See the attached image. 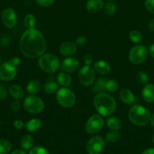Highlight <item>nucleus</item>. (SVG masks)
I'll return each mask as SVG.
<instances>
[{"label":"nucleus","mask_w":154,"mask_h":154,"mask_svg":"<svg viewBox=\"0 0 154 154\" xmlns=\"http://www.w3.org/2000/svg\"><path fill=\"white\" fill-rule=\"evenodd\" d=\"M20 49L23 55L31 59L41 57L46 50V41L40 31L27 29L21 35Z\"/></svg>","instance_id":"1"},{"label":"nucleus","mask_w":154,"mask_h":154,"mask_svg":"<svg viewBox=\"0 0 154 154\" xmlns=\"http://www.w3.org/2000/svg\"><path fill=\"white\" fill-rule=\"evenodd\" d=\"M93 103L96 111L103 117L111 115L116 109V102L115 99L107 93H98L94 97Z\"/></svg>","instance_id":"2"},{"label":"nucleus","mask_w":154,"mask_h":154,"mask_svg":"<svg viewBox=\"0 0 154 154\" xmlns=\"http://www.w3.org/2000/svg\"><path fill=\"white\" fill-rule=\"evenodd\" d=\"M128 118L134 126H144L150 121V111L142 105H135L128 111Z\"/></svg>","instance_id":"3"},{"label":"nucleus","mask_w":154,"mask_h":154,"mask_svg":"<svg viewBox=\"0 0 154 154\" xmlns=\"http://www.w3.org/2000/svg\"><path fill=\"white\" fill-rule=\"evenodd\" d=\"M39 68L46 73H54L60 66V61L57 57L52 54H42L38 61Z\"/></svg>","instance_id":"4"},{"label":"nucleus","mask_w":154,"mask_h":154,"mask_svg":"<svg viewBox=\"0 0 154 154\" xmlns=\"http://www.w3.org/2000/svg\"><path fill=\"white\" fill-rule=\"evenodd\" d=\"M56 99L59 105L65 108H72L75 103V96L69 89L63 87L57 90Z\"/></svg>","instance_id":"5"},{"label":"nucleus","mask_w":154,"mask_h":154,"mask_svg":"<svg viewBox=\"0 0 154 154\" xmlns=\"http://www.w3.org/2000/svg\"><path fill=\"white\" fill-rule=\"evenodd\" d=\"M24 109L32 114H39L43 111L45 104L42 99L35 95H30L25 98L24 102Z\"/></svg>","instance_id":"6"},{"label":"nucleus","mask_w":154,"mask_h":154,"mask_svg":"<svg viewBox=\"0 0 154 154\" xmlns=\"http://www.w3.org/2000/svg\"><path fill=\"white\" fill-rule=\"evenodd\" d=\"M147 55V49L144 45H136L130 50L128 60L133 64L138 65L146 60Z\"/></svg>","instance_id":"7"},{"label":"nucleus","mask_w":154,"mask_h":154,"mask_svg":"<svg viewBox=\"0 0 154 154\" xmlns=\"http://www.w3.org/2000/svg\"><path fill=\"white\" fill-rule=\"evenodd\" d=\"M104 126V121L101 116L98 114H94L87 120L85 129L88 134L94 135L100 132L103 129Z\"/></svg>","instance_id":"8"},{"label":"nucleus","mask_w":154,"mask_h":154,"mask_svg":"<svg viewBox=\"0 0 154 154\" xmlns=\"http://www.w3.org/2000/svg\"><path fill=\"white\" fill-rule=\"evenodd\" d=\"M79 81L85 86L91 85L95 82V71L93 67L85 65L81 68L78 74Z\"/></svg>","instance_id":"9"},{"label":"nucleus","mask_w":154,"mask_h":154,"mask_svg":"<svg viewBox=\"0 0 154 154\" xmlns=\"http://www.w3.org/2000/svg\"><path fill=\"white\" fill-rule=\"evenodd\" d=\"M105 147V141L101 136H95L88 141L86 150L88 154H100Z\"/></svg>","instance_id":"10"},{"label":"nucleus","mask_w":154,"mask_h":154,"mask_svg":"<svg viewBox=\"0 0 154 154\" xmlns=\"http://www.w3.org/2000/svg\"><path fill=\"white\" fill-rule=\"evenodd\" d=\"M3 25L8 29H12L16 26L18 22V14L16 11L11 8L4 9L1 16Z\"/></svg>","instance_id":"11"},{"label":"nucleus","mask_w":154,"mask_h":154,"mask_svg":"<svg viewBox=\"0 0 154 154\" xmlns=\"http://www.w3.org/2000/svg\"><path fill=\"white\" fill-rule=\"evenodd\" d=\"M17 75V67L8 62L0 65V78L3 81H12Z\"/></svg>","instance_id":"12"},{"label":"nucleus","mask_w":154,"mask_h":154,"mask_svg":"<svg viewBox=\"0 0 154 154\" xmlns=\"http://www.w3.org/2000/svg\"><path fill=\"white\" fill-rule=\"evenodd\" d=\"M79 66V60L74 57H67L62 62L61 69L66 73H72L75 72Z\"/></svg>","instance_id":"13"},{"label":"nucleus","mask_w":154,"mask_h":154,"mask_svg":"<svg viewBox=\"0 0 154 154\" xmlns=\"http://www.w3.org/2000/svg\"><path fill=\"white\" fill-rule=\"evenodd\" d=\"M77 50V45L71 42H65L60 45L59 52L64 57H70L75 54Z\"/></svg>","instance_id":"14"},{"label":"nucleus","mask_w":154,"mask_h":154,"mask_svg":"<svg viewBox=\"0 0 154 154\" xmlns=\"http://www.w3.org/2000/svg\"><path fill=\"white\" fill-rule=\"evenodd\" d=\"M142 97L148 103L154 102V84H146L143 87L141 92Z\"/></svg>","instance_id":"15"},{"label":"nucleus","mask_w":154,"mask_h":154,"mask_svg":"<svg viewBox=\"0 0 154 154\" xmlns=\"http://www.w3.org/2000/svg\"><path fill=\"white\" fill-rule=\"evenodd\" d=\"M119 99L123 102L124 104L130 105H132L135 101V97L134 95L129 89L124 88L122 89L119 92Z\"/></svg>","instance_id":"16"},{"label":"nucleus","mask_w":154,"mask_h":154,"mask_svg":"<svg viewBox=\"0 0 154 154\" xmlns=\"http://www.w3.org/2000/svg\"><path fill=\"white\" fill-rule=\"evenodd\" d=\"M104 7V0H88L86 8L91 13H98Z\"/></svg>","instance_id":"17"},{"label":"nucleus","mask_w":154,"mask_h":154,"mask_svg":"<svg viewBox=\"0 0 154 154\" xmlns=\"http://www.w3.org/2000/svg\"><path fill=\"white\" fill-rule=\"evenodd\" d=\"M94 69L96 72L101 75H107L111 71V66L109 63L104 60H99L97 61L94 65Z\"/></svg>","instance_id":"18"},{"label":"nucleus","mask_w":154,"mask_h":154,"mask_svg":"<svg viewBox=\"0 0 154 154\" xmlns=\"http://www.w3.org/2000/svg\"><path fill=\"white\" fill-rule=\"evenodd\" d=\"M9 93L14 99L20 100L24 96V90L21 86L18 84H12L8 90Z\"/></svg>","instance_id":"19"},{"label":"nucleus","mask_w":154,"mask_h":154,"mask_svg":"<svg viewBox=\"0 0 154 154\" xmlns=\"http://www.w3.org/2000/svg\"><path fill=\"white\" fill-rule=\"evenodd\" d=\"M57 82L62 87H69L72 83V78L66 72H60L57 75Z\"/></svg>","instance_id":"20"},{"label":"nucleus","mask_w":154,"mask_h":154,"mask_svg":"<svg viewBox=\"0 0 154 154\" xmlns=\"http://www.w3.org/2000/svg\"><path fill=\"white\" fill-rule=\"evenodd\" d=\"M42 121L39 119L33 118L29 120L24 126H25V128L28 132H33L37 131L42 126Z\"/></svg>","instance_id":"21"},{"label":"nucleus","mask_w":154,"mask_h":154,"mask_svg":"<svg viewBox=\"0 0 154 154\" xmlns=\"http://www.w3.org/2000/svg\"><path fill=\"white\" fill-rule=\"evenodd\" d=\"M41 90V84L37 80H32L29 81L27 85V91L30 94L35 95L39 93Z\"/></svg>","instance_id":"22"},{"label":"nucleus","mask_w":154,"mask_h":154,"mask_svg":"<svg viewBox=\"0 0 154 154\" xmlns=\"http://www.w3.org/2000/svg\"><path fill=\"white\" fill-rule=\"evenodd\" d=\"M107 125L110 130H119L122 128V123L116 117H111L107 119Z\"/></svg>","instance_id":"23"},{"label":"nucleus","mask_w":154,"mask_h":154,"mask_svg":"<svg viewBox=\"0 0 154 154\" xmlns=\"http://www.w3.org/2000/svg\"><path fill=\"white\" fill-rule=\"evenodd\" d=\"M34 144V139L31 135H26L21 139V142H20V145H21V148L24 150H29V149L32 148Z\"/></svg>","instance_id":"24"},{"label":"nucleus","mask_w":154,"mask_h":154,"mask_svg":"<svg viewBox=\"0 0 154 154\" xmlns=\"http://www.w3.org/2000/svg\"><path fill=\"white\" fill-rule=\"evenodd\" d=\"M44 91L48 94H52V93H55L56 91L58 90V84L56 81L50 80V81H47L44 85Z\"/></svg>","instance_id":"25"},{"label":"nucleus","mask_w":154,"mask_h":154,"mask_svg":"<svg viewBox=\"0 0 154 154\" xmlns=\"http://www.w3.org/2000/svg\"><path fill=\"white\" fill-rule=\"evenodd\" d=\"M24 23L27 29H34L36 25V19L34 15L31 14H28L26 15L24 17Z\"/></svg>","instance_id":"26"},{"label":"nucleus","mask_w":154,"mask_h":154,"mask_svg":"<svg viewBox=\"0 0 154 154\" xmlns=\"http://www.w3.org/2000/svg\"><path fill=\"white\" fill-rule=\"evenodd\" d=\"M121 138V134L119 130H110L106 135V140L109 142L114 143L119 141Z\"/></svg>","instance_id":"27"},{"label":"nucleus","mask_w":154,"mask_h":154,"mask_svg":"<svg viewBox=\"0 0 154 154\" xmlns=\"http://www.w3.org/2000/svg\"><path fill=\"white\" fill-rule=\"evenodd\" d=\"M106 90V81L104 78H99L96 81L93 87V91L95 93H104Z\"/></svg>","instance_id":"28"},{"label":"nucleus","mask_w":154,"mask_h":154,"mask_svg":"<svg viewBox=\"0 0 154 154\" xmlns=\"http://www.w3.org/2000/svg\"><path fill=\"white\" fill-rule=\"evenodd\" d=\"M11 150V144L6 139L0 140V154H8Z\"/></svg>","instance_id":"29"},{"label":"nucleus","mask_w":154,"mask_h":154,"mask_svg":"<svg viewBox=\"0 0 154 154\" xmlns=\"http://www.w3.org/2000/svg\"><path fill=\"white\" fill-rule=\"evenodd\" d=\"M129 38L133 43L139 44L142 42L143 40V36H142L141 33L137 30H132L129 32Z\"/></svg>","instance_id":"30"},{"label":"nucleus","mask_w":154,"mask_h":154,"mask_svg":"<svg viewBox=\"0 0 154 154\" xmlns=\"http://www.w3.org/2000/svg\"><path fill=\"white\" fill-rule=\"evenodd\" d=\"M119 86V83L114 79H110L106 81V90L110 93L117 91Z\"/></svg>","instance_id":"31"},{"label":"nucleus","mask_w":154,"mask_h":154,"mask_svg":"<svg viewBox=\"0 0 154 154\" xmlns=\"http://www.w3.org/2000/svg\"><path fill=\"white\" fill-rule=\"evenodd\" d=\"M104 12L106 14L109 15V16H112V15L115 14L116 12V6L112 2H109L107 4L104 5Z\"/></svg>","instance_id":"32"},{"label":"nucleus","mask_w":154,"mask_h":154,"mask_svg":"<svg viewBox=\"0 0 154 154\" xmlns=\"http://www.w3.org/2000/svg\"><path fill=\"white\" fill-rule=\"evenodd\" d=\"M136 78H137V81H138L140 84H148V81H149V77L148 75L144 72H142L140 71L137 73L136 75Z\"/></svg>","instance_id":"33"},{"label":"nucleus","mask_w":154,"mask_h":154,"mask_svg":"<svg viewBox=\"0 0 154 154\" xmlns=\"http://www.w3.org/2000/svg\"><path fill=\"white\" fill-rule=\"evenodd\" d=\"M29 154H49L48 150L41 146H36L30 150Z\"/></svg>","instance_id":"34"},{"label":"nucleus","mask_w":154,"mask_h":154,"mask_svg":"<svg viewBox=\"0 0 154 154\" xmlns=\"http://www.w3.org/2000/svg\"><path fill=\"white\" fill-rule=\"evenodd\" d=\"M36 3L42 7H50L53 5L55 0H36Z\"/></svg>","instance_id":"35"},{"label":"nucleus","mask_w":154,"mask_h":154,"mask_svg":"<svg viewBox=\"0 0 154 154\" xmlns=\"http://www.w3.org/2000/svg\"><path fill=\"white\" fill-rule=\"evenodd\" d=\"M76 44L75 45L79 47H83L87 44L88 42V38L85 35H81L79 36L78 38H76Z\"/></svg>","instance_id":"36"},{"label":"nucleus","mask_w":154,"mask_h":154,"mask_svg":"<svg viewBox=\"0 0 154 154\" xmlns=\"http://www.w3.org/2000/svg\"><path fill=\"white\" fill-rule=\"evenodd\" d=\"M144 5L145 8L148 11L154 14V0H146Z\"/></svg>","instance_id":"37"},{"label":"nucleus","mask_w":154,"mask_h":154,"mask_svg":"<svg viewBox=\"0 0 154 154\" xmlns=\"http://www.w3.org/2000/svg\"><path fill=\"white\" fill-rule=\"evenodd\" d=\"M21 102H20V101L17 100V99H15V101H14L11 103V108L12 111H14V112H18L21 110Z\"/></svg>","instance_id":"38"},{"label":"nucleus","mask_w":154,"mask_h":154,"mask_svg":"<svg viewBox=\"0 0 154 154\" xmlns=\"http://www.w3.org/2000/svg\"><path fill=\"white\" fill-rule=\"evenodd\" d=\"M21 59L19 58L18 57H12V58L10 59V60L8 61L9 63H11V64L12 65V66H14V67H17V66H19L20 64H21Z\"/></svg>","instance_id":"39"},{"label":"nucleus","mask_w":154,"mask_h":154,"mask_svg":"<svg viewBox=\"0 0 154 154\" xmlns=\"http://www.w3.org/2000/svg\"><path fill=\"white\" fill-rule=\"evenodd\" d=\"M93 62V57H92L91 54H87L84 57V63L85 65H88V66H91Z\"/></svg>","instance_id":"40"},{"label":"nucleus","mask_w":154,"mask_h":154,"mask_svg":"<svg viewBox=\"0 0 154 154\" xmlns=\"http://www.w3.org/2000/svg\"><path fill=\"white\" fill-rule=\"evenodd\" d=\"M24 126H25V124H24V122L21 120H16L14 122V126L15 129H21Z\"/></svg>","instance_id":"41"},{"label":"nucleus","mask_w":154,"mask_h":154,"mask_svg":"<svg viewBox=\"0 0 154 154\" xmlns=\"http://www.w3.org/2000/svg\"><path fill=\"white\" fill-rule=\"evenodd\" d=\"M7 97V91L3 86L0 85V100H3Z\"/></svg>","instance_id":"42"},{"label":"nucleus","mask_w":154,"mask_h":154,"mask_svg":"<svg viewBox=\"0 0 154 154\" xmlns=\"http://www.w3.org/2000/svg\"><path fill=\"white\" fill-rule=\"evenodd\" d=\"M148 29L151 32H154V19L151 20L149 22V23H148Z\"/></svg>","instance_id":"43"},{"label":"nucleus","mask_w":154,"mask_h":154,"mask_svg":"<svg viewBox=\"0 0 154 154\" xmlns=\"http://www.w3.org/2000/svg\"><path fill=\"white\" fill-rule=\"evenodd\" d=\"M149 54L154 59V44L151 45L149 48Z\"/></svg>","instance_id":"44"},{"label":"nucleus","mask_w":154,"mask_h":154,"mask_svg":"<svg viewBox=\"0 0 154 154\" xmlns=\"http://www.w3.org/2000/svg\"><path fill=\"white\" fill-rule=\"evenodd\" d=\"M141 154H154V148L146 149Z\"/></svg>","instance_id":"45"},{"label":"nucleus","mask_w":154,"mask_h":154,"mask_svg":"<svg viewBox=\"0 0 154 154\" xmlns=\"http://www.w3.org/2000/svg\"><path fill=\"white\" fill-rule=\"evenodd\" d=\"M11 154H27V153L22 150H14V151Z\"/></svg>","instance_id":"46"},{"label":"nucleus","mask_w":154,"mask_h":154,"mask_svg":"<svg viewBox=\"0 0 154 154\" xmlns=\"http://www.w3.org/2000/svg\"><path fill=\"white\" fill-rule=\"evenodd\" d=\"M150 123H151V126L154 128V114L151 116V118H150Z\"/></svg>","instance_id":"47"},{"label":"nucleus","mask_w":154,"mask_h":154,"mask_svg":"<svg viewBox=\"0 0 154 154\" xmlns=\"http://www.w3.org/2000/svg\"><path fill=\"white\" fill-rule=\"evenodd\" d=\"M152 141H153V143H154V135H153V137H152Z\"/></svg>","instance_id":"48"},{"label":"nucleus","mask_w":154,"mask_h":154,"mask_svg":"<svg viewBox=\"0 0 154 154\" xmlns=\"http://www.w3.org/2000/svg\"><path fill=\"white\" fill-rule=\"evenodd\" d=\"M107 1H110V2H111V1H114V0H107Z\"/></svg>","instance_id":"49"}]
</instances>
